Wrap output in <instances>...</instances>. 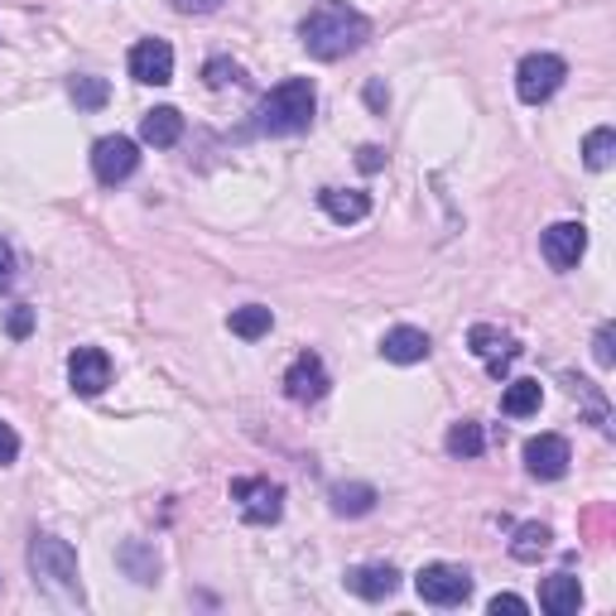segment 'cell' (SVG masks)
I'll list each match as a JSON object with an SVG mask.
<instances>
[{
    "mask_svg": "<svg viewBox=\"0 0 616 616\" xmlns=\"http://www.w3.org/2000/svg\"><path fill=\"white\" fill-rule=\"evenodd\" d=\"M367 39H371V20L347 5V0H318L304 15V24H299V44L318 63H337V58L357 54Z\"/></svg>",
    "mask_w": 616,
    "mask_h": 616,
    "instance_id": "6da1fadb",
    "label": "cell"
},
{
    "mask_svg": "<svg viewBox=\"0 0 616 616\" xmlns=\"http://www.w3.org/2000/svg\"><path fill=\"white\" fill-rule=\"evenodd\" d=\"M313 112H318V92H313L309 78H284L280 88H270L256 106V130L260 136H299V130L313 126Z\"/></svg>",
    "mask_w": 616,
    "mask_h": 616,
    "instance_id": "7a4b0ae2",
    "label": "cell"
},
{
    "mask_svg": "<svg viewBox=\"0 0 616 616\" xmlns=\"http://www.w3.org/2000/svg\"><path fill=\"white\" fill-rule=\"evenodd\" d=\"M30 573L44 593H58V597H82V583H78V549L58 535H34L30 539Z\"/></svg>",
    "mask_w": 616,
    "mask_h": 616,
    "instance_id": "3957f363",
    "label": "cell"
},
{
    "mask_svg": "<svg viewBox=\"0 0 616 616\" xmlns=\"http://www.w3.org/2000/svg\"><path fill=\"white\" fill-rule=\"evenodd\" d=\"M563 78H569V63L559 54H525L521 68H515V96L525 106H545L563 88Z\"/></svg>",
    "mask_w": 616,
    "mask_h": 616,
    "instance_id": "277c9868",
    "label": "cell"
},
{
    "mask_svg": "<svg viewBox=\"0 0 616 616\" xmlns=\"http://www.w3.org/2000/svg\"><path fill=\"white\" fill-rule=\"evenodd\" d=\"M415 593L429 607H463L473 597V573L463 563H425L415 573Z\"/></svg>",
    "mask_w": 616,
    "mask_h": 616,
    "instance_id": "5b68a950",
    "label": "cell"
},
{
    "mask_svg": "<svg viewBox=\"0 0 616 616\" xmlns=\"http://www.w3.org/2000/svg\"><path fill=\"white\" fill-rule=\"evenodd\" d=\"M232 501H236V511L246 525H275L284 515V487L270 477H236Z\"/></svg>",
    "mask_w": 616,
    "mask_h": 616,
    "instance_id": "8992f818",
    "label": "cell"
},
{
    "mask_svg": "<svg viewBox=\"0 0 616 616\" xmlns=\"http://www.w3.org/2000/svg\"><path fill=\"white\" fill-rule=\"evenodd\" d=\"M136 168H140V144H136V140H126V136H102V140L92 144V174H96V184L116 188V184H126Z\"/></svg>",
    "mask_w": 616,
    "mask_h": 616,
    "instance_id": "52a82bcc",
    "label": "cell"
},
{
    "mask_svg": "<svg viewBox=\"0 0 616 616\" xmlns=\"http://www.w3.org/2000/svg\"><path fill=\"white\" fill-rule=\"evenodd\" d=\"M467 347H473V357H477L497 381L515 367V361H521V342H515L511 333H501L497 323H477V328L467 333Z\"/></svg>",
    "mask_w": 616,
    "mask_h": 616,
    "instance_id": "ba28073f",
    "label": "cell"
},
{
    "mask_svg": "<svg viewBox=\"0 0 616 616\" xmlns=\"http://www.w3.org/2000/svg\"><path fill=\"white\" fill-rule=\"evenodd\" d=\"M328 367H323V357L318 352H299L294 361H289V371H284V395L294 405H318L323 395H328Z\"/></svg>",
    "mask_w": 616,
    "mask_h": 616,
    "instance_id": "9c48e42d",
    "label": "cell"
},
{
    "mask_svg": "<svg viewBox=\"0 0 616 616\" xmlns=\"http://www.w3.org/2000/svg\"><path fill=\"white\" fill-rule=\"evenodd\" d=\"M68 385L82 395V400H96V395L112 385V357L102 347H78L68 357Z\"/></svg>",
    "mask_w": 616,
    "mask_h": 616,
    "instance_id": "30bf717a",
    "label": "cell"
},
{
    "mask_svg": "<svg viewBox=\"0 0 616 616\" xmlns=\"http://www.w3.org/2000/svg\"><path fill=\"white\" fill-rule=\"evenodd\" d=\"M573 463V449L563 433H539V439L525 443V473L539 477V481H559Z\"/></svg>",
    "mask_w": 616,
    "mask_h": 616,
    "instance_id": "8fae6325",
    "label": "cell"
},
{
    "mask_svg": "<svg viewBox=\"0 0 616 616\" xmlns=\"http://www.w3.org/2000/svg\"><path fill=\"white\" fill-rule=\"evenodd\" d=\"M539 251L554 270H573L588 251V226L583 222H554L545 236H539Z\"/></svg>",
    "mask_w": 616,
    "mask_h": 616,
    "instance_id": "7c38bea8",
    "label": "cell"
},
{
    "mask_svg": "<svg viewBox=\"0 0 616 616\" xmlns=\"http://www.w3.org/2000/svg\"><path fill=\"white\" fill-rule=\"evenodd\" d=\"M130 78L144 82V88H164L174 82V48L164 39H140L130 48Z\"/></svg>",
    "mask_w": 616,
    "mask_h": 616,
    "instance_id": "4fadbf2b",
    "label": "cell"
},
{
    "mask_svg": "<svg viewBox=\"0 0 616 616\" xmlns=\"http://www.w3.org/2000/svg\"><path fill=\"white\" fill-rule=\"evenodd\" d=\"M347 593H357L361 602H385L400 588V569L395 563H357V569L342 573Z\"/></svg>",
    "mask_w": 616,
    "mask_h": 616,
    "instance_id": "5bb4252c",
    "label": "cell"
},
{
    "mask_svg": "<svg viewBox=\"0 0 616 616\" xmlns=\"http://www.w3.org/2000/svg\"><path fill=\"white\" fill-rule=\"evenodd\" d=\"M429 333L425 328H409V323H400V328H391L381 337V357L395 361V367H415V361L429 357Z\"/></svg>",
    "mask_w": 616,
    "mask_h": 616,
    "instance_id": "9a60e30c",
    "label": "cell"
},
{
    "mask_svg": "<svg viewBox=\"0 0 616 616\" xmlns=\"http://www.w3.org/2000/svg\"><path fill=\"white\" fill-rule=\"evenodd\" d=\"M376 487L371 481H333L328 487V505L333 515H347V521H357V515H371L376 511Z\"/></svg>",
    "mask_w": 616,
    "mask_h": 616,
    "instance_id": "2e32d148",
    "label": "cell"
},
{
    "mask_svg": "<svg viewBox=\"0 0 616 616\" xmlns=\"http://www.w3.org/2000/svg\"><path fill=\"white\" fill-rule=\"evenodd\" d=\"M539 607H545L549 616H573L578 607H583V583H578L573 573H554L539 583Z\"/></svg>",
    "mask_w": 616,
    "mask_h": 616,
    "instance_id": "e0dca14e",
    "label": "cell"
},
{
    "mask_svg": "<svg viewBox=\"0 0 616 616\" xmlns=\"http://www.w3.org/2000/svg\"><path fill=\"white\" fill-rule=\"evenodd\" d=\"M318 208L328 212L333 222L352 226V222H361V217L371 212V193H361V188H323L318 193Z\"/></svg>",
    "mask_w": 616,
    "mask_h": 616,
    "instance_id": "ac0fdd59",
    "label": "cell"
},
{
    "mask_svg": "<svg viewBox=\"0 0 616 616\" xmlns=\"http://www.w3.org/2000/svg\"><path fill=\"white\" fill-rule=\"evenodd\" d=\"M140 140L154 144V150H168V144L184 140V116H178L174 106H154V112H144V120H140Z\"/></svg>",
    "mask_w": 616,
    "mask_h": 616,
    "instance_id": "d6986e66",
    "label": "cell"
},
{
    "mask_svg": "<svg viewBox=\"0 0 616 616\" xmlns=\"http://www.w3.org/2000/svg\"><path fill=\"white\" fill-rule=\"evenodd\" d=\"M116 563L144 588L160 583V554H154V545H144V539H126V545L116 549Z\"/></svg>",
    "mask_w": 616,
    "mask_h": 616,
    "instance_id": "ffe728a7",
    "label": "cell"
},
{
    "mask_svg": "<svg viewBox=\"0 0 616 616\" xmlns=\"http://www.w3.org/2000/svg\"><path fill=\"white\" fill-rule=\"evenodd\" d=\"M549 545H554V530L539 525V521H525V525H515V535H511V559L515 563H539L549 554Z\"/></svg>",
    "mask_w": 616,
    "mask_h": 616,
    "instance_id": "44dd1931",
    "label": "cell"
},
{
    "mask_svg": "<svg viewBox=\"0 0 616 616\" xmlns=\"http://www.w3.org/2000/svg\"><path fill=\"white\" fill-rule=\"evenodd\" d=\"M539 405H545V385L539 381H511L501 391V415H511V419L539 415Z\"/></svg>",
    "mask_w": 616,
    "mask_h": 616,
    "instance_id": "7402d4cb",
    "label": "cell"
},
{
    "mask_svg": "<svg viewBox=\"0 0 616 616\" xmlns=\"http://www.w3.org/2000/svg\"><path fill=\"white\" fill-rule=\"evenodd\" d=\"M226 328H232L241 342H260L265 333L275 328V313L265 304H246V309H232V318H226Z\"/></svg>",
    "mask_w": 616,
    "mask_h": 616,
    "instance_id": "603a6c76",
    "label": "cell"
},
{
    "mask_svg": "<svg viewBox=\"0 0 616 616\" xmlns=\"http://www.w3.org/2000/svg\"><path fill=\"white\" fill-rule=\"evenodd\" d=\"M443 449H449V457H481L487 453V429L477 419H457L449 439H443Z\"/></svg>",
    "mask_w": 616,
    "mask_h": 616,
    "instance_id": "cb8c5ba5",
    "label": "cell"
},
{
    "mask_svg": "<svg viewBox=\"0 0 616 616\" xmlns=\"http://www.w3.org/2000/svg\"><path fill=\"white\" fill-rule=\"evenodd\" d=\"M612 160H616V130H612V126L588 130V140H583V164L593 168V174H602V168H612Z\"/></svg>",
    "mask_w": 616,
    "mask_h": 616,
    "instance_id": "d4e9b609",
    "label": "cell"
},
{
    "mask_svg": "<svg viewBox=\"0 0 616 616\" xmlns=\"http://www.w3.org/2000/svg\"><path fill=\"white\" fill-rule=\"evenodd\" d=\"M68 96L78 102V112H102V106L112 102V88H106V78H72Z\"/></svg>",
    "mask_w": 616,
    "mask_h": 616,
    "instance_id": "484cf974",
    "label": "cell"
},
{
    "mask_svg": "<svg viewBox=\"0 0 616 616\" xmlns=\"http://www.w3.org/2000/svg\"><path fill=\"white\" fill-rule=\"evenodd\" d=\"M202 82H208V88H226V82H241V68L232 63V58H208Z\"/></svg>",
    "mask_w": 616,
    "mask_h": 616,
    "instance_id": "4316f807",
    "label": "cell"
},
{
    "mask_svg": "<svg viewBox=\"0 0 616 616\" xmlns=\"http://www.w3.org/2000/svg\"><path fill=\"white\" fill-rule=\"evenodd\" d=\"M612 342H616V328H612V323H602V328H597V337H593V361H597V367H602V371H607V367H612V361H616V352H612Z\"/></svg>",
    "mask_w": 616,
    "mask_h": 616,
    "instance_id": "83f0119b",
    "label": "cell"
},
{
    "mask_svg": "<svg viewBox=\"0 0 616 616\" xmlns=\"http://www.w3.org/2000/svg\"><path fill=\"white\" fill-rule=\"evenodd\" d=\"M487 612H491V616H525V612H530V602H525V597H515V593H497Z\"/></svg>",
    "mask_w": 616,
    "mask_h": 616,
    "instance_id": "f1b7e54d",
    "label": "cell"
},
{
    "mask_svg": "<svg viewBox=\"0 0 616 616\" xmlns=\"http://www.w3.org/2000/svg\"><path fill=\"white\" fill-rule=\"evenodd\" d=\"M5 328H10V337H30L34 333V309L15 304V309H10V318H5Z\"/></svg>",
    "mask_w": 616,
    "mask_h": 616,
    "instance_id": "f546056e",
    "label": "cell"
},
{
    "mask_svg": "<svg viewBox=\"0 0 616 616\" xmlns=\"http://www.w3.org/2000/svg\"><path fill=\"white\" fill-rule=\"evenodd\" d=\"M357 168H361V174H381V168H385V150H381V144H361V150H357Z\"/></svg>",
    "mask_w": 616,
    "mask_h": 616,
    "instance_id": "4dcf8cb0",
    "label": "cell"
},
{
    "mask_svg": "<svg viewBox=\"0 0 616 616\" xmlns=\"http://www.w3.org/2000/svg\"><path fill=\"white\" fill-rule=\"evenodd\" d=\"M20 457V433L5 425V419H0V467H10Z\"/></svg>",
    "mask_w": 616,
    "mask_h": 616,
    "instance_id": "1f68e13d",
    "label": "cell"
},
{
    "mask_svg": "<svg viewBox=\"0 0 616 616\" xmlns=\"http://www.w3.org/2000/svg\"><path fill=\"white\" fill-rule=\"evenodd\" d=\"M10 280H15V251L0 241V289H10Z\"/></svg>",
    "mask_w": 616,
    "mask_h": 616,
    "instance_id": "d6a6232c",
    "label": "cell"
},
{
    "mask_svg": "<svg viewBox=\"0 0 616 616\" xmlns=\"http://www.w3.org/2000/svg\"><path fill=\"white\" fill-rule=\"evenodd\" d=\"M178 10H184V15H212L217 5H222V0H174Z\"/></svg>",
    "mask_w": 616,
    "mask_h": 616,
    "instance_id": "836d02e7",
    "label": "cell"
},
{
    "mask_svg": "<svg viewBox=\"0 0 616 616\" xmlns=\"http://www.w3.org/2000/svg\"><path fill=\"white\" fill-rule=\"evenodd\" d=\"M367 106L371 112H385V106H391V92H385L381 82H367Z\"/></svg>",
    "mask_w": 616,
    "mask_h": 616,
    "instance_id": "e575fe53",
    "label": "cell"
}]
</instances>
